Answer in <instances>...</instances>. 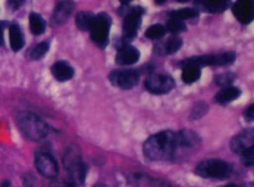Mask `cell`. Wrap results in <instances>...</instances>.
I'll list each match as a JSON object with an SVG mask.
<instances>
[{
    "mask_svg": "<svg viewBox=\"0 0 254 187\" xmlns=\"http://www.w3.org/2000/svg\"><path fill=\"white\" fill-rule=\"evenodd\" d=\"M144 155L153 161H171L178 158L180 151L178 134L175 131L165 130L151 135L144 143Z\"/></svg>",
    "mask_w": 254,
    "mask_h": 187,
    "instance_id": "1",
    "label": "cell"
},
{
    "mask_svg": "<svg viewBox=\"0 0 254 187\" xmlns=\"http://www.w3.org/2000/svg\"><path fill=\"white\" fill-rule=\"evenodd\" d=\"M16 122L21 133L30 140H42L49 134L47 124L31 112H20L16 117Z\"/></svg>",
    "mask_w": 254,
    "mask_h": 187,
    "instance_id": "2",
    "label": "cell"
},
{
    "mask_svg": "<svg viewBox=\"0 0 254 187\" xmlns=\"http://www.w3.org/2000/svg\"><path fill=\"white\" fill-rule=\"evenodd\" d=\"M64 165L66 170L68 171L71 183L73 184H83L87 175L86 164L81 160V151L77 146L69 145L64 150Z\"/></svg>",
    "mask_w": 254,
    "mask_h": 187,
    "instance_id": "3",
    "label": "cell"
},
{
    "mask_svg": "<svg viewBox=\"0 0 254 187\" xmlns=\"http://www.w3.org/2000/svg\"><path fill=\"white\" fill-rule=\"evenodd\" d=\"M196 174L201 178L207 179H228L233 173V169L227 161L220 160V159H208V160L201 161L196 166Z\"/></svg>",
    "mask_w": 254,
    "mask_h": 187,
    "instance_id": "4",
    "label": "cell"
},
{
    "mask_svg": "<svg viewBox=\"0 0 254 187\" xmlns=\"http://www.w3.org/2000/svg\"><path fill=\"white\" fill-rule=\"evenodd\" d=\"M112 20L107 12H101L98 15H94L92 20L89 32H91V39L97 46L106 47L108 44L109 30H111Z\"/></svg>",
    "mask_w": 254,
    "mask_h": 187,
    "instance_id": "5",
    "label": "cell"
},
{
    "mask_svg": "<svg viewBox=\"0 0 254 187\" xmlns=\"http://www.w3.org/2000/svg\"><path fill=\"white\" fill-rule=\"evenodd\" d=\"M235 61V52H225V54L218 55H206V56L191 57V59L183 61L181 63H183V66L191 64V66H196L201 68L203 66H228V64H232Z\"/></svg>",
    "mask_w": 254,
    "mask_h": 187,
    "instance_id": "6",
    "label": "cell"
},
{
    "mask_svg": "<svg viewBox=\"0 0 254 187\" xmlns=\"http://www.w3.org/2000/svg\"><path fill=\"white\" fill-rule=\"evenodd\" d=\"M144 86L153 94H165L175 87V81L170 74L153 73L145 79Z\"/></svg>",
    "mask_w": 254,
    "mask_h": 187,
    "instance_id": "7",
    "label": "cell"
},
{
    "mask_svg": "<svg viewBox=\"0 0 254 187\" xmlns=\"http://www.w3.org/2000/svg\"><path fill=\"white\" fill-rule=\"evenodd\" d=\"M109 79L112 83L123 89H131L139 82V73L134 69H117L111 72Z\"/></svg>",
    "mask_w": 254,
    "mask_h": 187,
    "instance_id": "8",
    "label": "cell"
},
{
    "mask_svg": "<svg viewBox=\"0 0 254 187\" xmlns=\"http://www.w3.org/2000/svg\"><path fill=\"white\" fill-rule=\"evenodd\" d=\"M141 14L143 10L140 7H135L127 12L123 21V37L126 41H130L136 36V32L141 24Z\"/></svg>",
    "mask_w": 254,
    "mask_h": 187,
    "instance_id": "9",
    "label": "cell"
},
{
    "mask_svg": "<svg viewBox=\"0 0 254 187\" xmlns=\"http://www.w3.org/2000/svg\"><path fill=\"white\" fill-rule=\"evenodd\" d=\"M35 166L42 176L55 179L59 174V165L54 156L49 153H39L35 156Z\"/></svg>",
    "mask_w": 254,
    "mask_h": 187,
    "instance_id": "10",
    "label": "cell"
},
{
    "mask_svg": "<svg viewBox=\"0 0 254 187\" xmlns=\"http://www.w3.org/2000/svg\"><path fill=\"white\" fill-rule=\"evenodd\" d=\"M253 143H254L253 130L252 129H247V130L241 131L240 134H237V135L232 139V141H231V149H232L233 153L241 155L243 151L253 148Z\"/></svg>",
    "mask_w": 254,
    "mask_h": 187,
    "instance_id": "11",
    "label": "cell"
},
{
    "mask_svg": "<svg viewBox=\"0 0 254 187\" xmlns=\"http://www.w3.org/2000/svg\"><path fill=\"white\" fill-rule=\"evenodd\" d=\"M139 50L136 47L131 46V45L124 44L118 49V54H117L116 61L118 64L122 66H128V64H133L139 61Z\"/></svg>",
    "mask_w": 254,
    "mask_h": 187,
    "instance_id": "12",
    "label": "cell"
},
{
    "mask_svg": "<svg viewBox=\"0 0 254 187\" xmlns=\"http://www.w3.org/2000/svg\"><path fill=\"white\" fill-rule=\"evenodd\" d=\"M51 73L59 82H66L73 78L74 69L68 62L66 61H57L52 64Z\"/></svg>",
    "mask_w": 254,
    "mask_h": 187,
    "instance_id": "13",
    "label": "cell"
},
{
    "mask_svg": "<svg viewBox=\"0 0 254 187\" xmlns=\"http://www.w3.org/2000/svg\"><path fill=\"white\" fill-rule=\"evenodd\" d=\"M73 1H59L56 7H55L54 14H52V22H54L55 25H62L67 19H68L69 15L73 11Z\"/></svg>",
    "mask_w": 254,
    "mask_h": 187,
    "instance_id": "14",
    "label": "cell"
},
{
    "mask_svg": "<svg viewBox=\"0 0 254 187\" xmlns=\"http://www.w3.org/2000/svg\"><path fill=\"white\" fill-rule=\"evenodd\" d=\"M233 15L237 17L238 21L242 24H250L252 22L253 15V5L251 1H238L233 5Z\"/></svg>",
    "mask_w": 254,
    "mask_h": 187,
    "instance_id": "15",
    "label": "cell"
},
{
    "mask_svg": "<svg viewBox=\"0 0 254 187\" xmlns=\"http://www.w3.org/2000/svg\"><path fill=\"white\" fill-rule=\"evenodd\" d=\"M176 134H178V141L180 149H196L200 145L201 139L192 130L185 129V130L178 131Z\"/></svg>",
    "mask_w": 254,
    "mask_h": 187,
    "instance_id": "16",
    "label": "cell"
},
{
    "mask_svg": "<svg viewBox=\"0 0 254 187\" xmlns=\"http://www.w3.org/2000/svg\"><path fill=\"white\" fill-rule=\"evenodd\" d=\"M9 37H10V46H11L12 51L17 52L24 47V44H25L24 35H22L19 25L14 24L10 26Z\"/></svg>",
    "mask_w": 254,
    "mask_h": 187,
    "instance_id": "17",
    "label": "cell"
},
{
    "mask_svg": "<svg viewBox=\"0 0 254 187\" xmlns=\"http://www.w3.org/2000/svg\"><path fill=\"white\" fill-rule=\"evenodd\" d=\"M241 96V89L237 88V87H227V88H223L222 91L218 92L216 94V101L220 104H228L230 102L236 101L238 97Z\"/></svg>",
    "mask_w": 254,
    "mask_h": 187,
    "instance_id": "18",
    "label": "cell"
},
{
    "mask_svg": "<svg viewBox=\"0 0 254 187\" xmlns=\"http://www.w3.org/2000/svg\"><path fill=\"white\" fill-rule=\"evenodd\" d=\"M29 24H30V31L34 35L39 36V35L44 34L46 30V22L45 20L40 16L36 12H31L29 17Z\"/></svg>",
    "mask_w": 254,
    "mask_h": 187,
    "instance_id": "19",
    "label": "cell"
},
{
    "mask_svg": "<svg viewBox=\"0 0 254 187\" xmlns=\"http://www.w3.org/2000/svg\"><path fill=\"white\" fill-rule=\"evenodd\" d=\"M183 74H181V78L185 83H193V82L197 81L201 76V68L196 66H191V64H186L183 66Z\"/></svg>",
    "mask_w": 254,
    "mask_h": 187,
    "instance_id": "20",
    "label": "cell"
},
{
    "mask_svg": "<svg viewBox=\"0 0 254 187\" xmlns=\"http://www.w3.org/2000/svg\"><path fill=\"white\" fill-rule=\"evenodd\" d=\"M94 15L89 11H79L76 15V25L82 31H89Z\"/></svg>",
    "mask_w": 254,
    "mask_h": 187,
    "instance_id": "21",
    "label": "cell"
},
{
    "mask_svg": "<svg viewBox=\"0 0 254 187\" xmlns=\"http://www.w3.org/2000/svg\"><path fill=\"white\" fill-rule=\"evenodd\" d=\"M171 15V19H178L184 21V20H188V19H193L198 15L197 10L192 9V7H186V9H180V10H176V11L170 12Z\"/></svg>",
    "mask_w": 254,
    "mask_h": 187,
    "instance_id": "22",
    "label": "cell"
},
{
    "mask_svg": "<svg viewBox=\"0 0 254 187\" xmlns=\"http://www.w3.org/2000/svg\"><path fill=\"white\" fill-rule=\"evenodd\" d=\"M203 7L210 12H222L227 9L228 1L223 0H210V1H203Z\"/></svg>",
    "mask_w": 254,
    "mask_h": 187,
    "instance_id": "23",
    "label": "cell"
},
{
    "mask_svg": "<svg viewBox=\"0 0 254 187\" xmlns=\"http://www.w3.org/2000/svg\"><path fill=\"white\" fill-rule=\"evenodd\" d=\"M181 46H183V39H181L180 36H178V35H174V36H171L170 39L166 41L165 52L168 55L175 54L176 51L180 50Z\"/></svg>",
    "mask_w": 254,
    "mask_h": 187,
    "instance_id": "24",
    "label": "cell"
},
{
    "mask_svg": "<svg viewBox=\"0 0 254 187\" xmlns=\"http://www.w3.org/2000/svg\"><path fill=\"white\" fill-rule=\"evenodd\" d=\"M49 49H50L49 41L40 42L39 45H36V46H35L34 49H32L31 51H30V57H31L32 60L42 59V57H44L45 55L47 54Z\"/></svg>",
    "mask_w": 254,
    "mask_h": 187,
    "instance_id": "25",
    "label": "cell"
},
{
    "mask_svg": "<svg viewBox=\"0 0 254 187\" xmlns=\"http://www.w3.org/2000/svg\"><path fill=\"white\" fill-rule=\"evenodd\" d=\"M166 29L165 26L160 24H156V25H151L150 27H148V30L145 31V36L149 37L151 40H158L161 39V37L165 35Z\"/></svg>",
    "mask_w": 254,
    "mask_h": 187,
    "instance_id": "26",
    "label": "cell"
},
{
    "mask_svg": "<svg viewBox=\"0 0 254 187\" xmlns=\"http://www.w3.org/2000/svg\"><path fill=\"white\" fill-rule=\"evenodd\" d=\"M208 111V106L205 103V102H198L195 107L191 111L190 119L191 121H195V119H200L201 117L205 116Z\"/></svg>",
    "mask_w": 254,
    "mask_h": 187,
    "instance_id": "27",
    "label": "cell"
},
{
    "mask_svg": "<svg viewBox=\"0 0 254 187\" xmlns=\"http://www.w3.org/2000/svg\"><path fill=\"white\" fill-rule=\"evenodd\" d=\"M236 79V76L232 73V72H227V73H222L220 76L216 77V83L218 86L223 87V88H227V87H231V84L233 83V81Z\"/></svg>",
    "mask_w": 254,
    "mask_h": 187,
    "instance_id": "28",
    "label": "cell"
},
{
    "mask_svg": "<svg viewBox=\"0 0 254 187\" xmlns=\"http://www.w3.org/2000/svg\"><path fill=\"white\" fill-rule=\"evenodd\" d=\"M168 30L174 34H179V32L186 31V25L181 20L170 19L168 22Z\"/></svg>",
    "mask_w": 254,
    "mask_h": 187,
    "instance_id": "29",
    "label": "cell"
},
{
    "mask_svg": "<svg viewBox=\"0 0 254 187\" xmlns=\"http://www.w3.org/2000/svg\"><path fill=\"white\" fill-rule=\"evenodd\" d=\"M241 159H242V163L247 166H253L254 164V148L248 149V150L243 151L241 154Z\"/></svg>",
    "mask_w": 254,
    "mask_h": 187,
    "instance_id": "30",
    "label": "cell"
},
{
    "mask_svg": "<svg viewBox=\"0 0 254 187\" xmlns=\"http://www.w3.org/2000/svg\"><path fill=\"white\" fill-rule=\"evenodd\" d=\"M49 187H74V185L71 181H69V183H64V181L62 180H54L50 184Z\"/></svg>",
    "mask_w": 254,
    "mask_h": 187,
    "instance_id": "31",
    "label": "cell"
},
{
    "mask_svg": "<svg viewBox=\"0 0 254 187\" xmlns=\"http://www.w3.org/2000/svg\"><path fill=\"white\" fill-rule=\"evenodd\" d=\"M245 118L247 119L248 122H253V119H254V106L253 104H251V106L246 109Z\"/></svg>",
    "mask_w": 254,
    "mask_h": 187,
    "instance_id": "32",
    "label": "cell"
},
{
    "mask_svg": "<svg viewBox=\"0 0 254 187\" xmlns=\"http://www.w3.org/2000/svg\"><path fill=\"white\" fill-rule=\"evenodd\" d=\"M4 44V34H2V26L0 25V46H2Z\"/></svg>",
    "mask_w": 254,
    "mask_h": 187,
    "instance_id": "33",
    "label": "cell"
},
{
    "mask_svg": "<svg viewBox=\"0 0 254 187\" xmlns=\"http://www.w3.org/2000/svg\"><path fill=\"white\" fill-rule=\"evenodd\" d=\"M221 187H238L237 185H235V184H227V185H223Z\"/></svg>",
    "mask_w": 254,
    "mask_h": 187,
    "instance_id": "34",
    "label": "cell"
},
{
    "mask_svg": "<svg viewBox=\"0 0 254 187\" xmlns=\"http://www.w3.org/2000/svg\"><path fill=\"white\" fill-rule=\"evenodd\" d=\"M96 187H106V186H103V185H97Z\"/></svg>",
    "mask_w": 254,
    "mask_h": 187,
    "instance_id": "35",
    "label": "cell"
}]
</instances>
